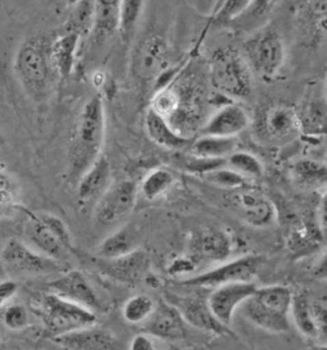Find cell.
I'll use <instances>...</instances> for the list:
<instances>
[{"label": "cell", "mask_w": 327, "mask_h": 350, "mask_svg": "<svg viewBox=\"0 0 327 350\" xmlns=\"http://www.w3.org/2000/svg\"><path fill=\"white\" fill-rule=\"evenodd\" d=\"M233 244L231 237L222 229L203 226L188 239V254L196 262L220 263L231 257Z\"/></svg>", "instance_id": "14"}, {"label": "cell", "mask_w": 327, "mask_h": 350, "mask_svg": "<svg viewBox=\"0 0 327 350\" xmlns=\"http://www.w3.org/2000/svg\"><path fill=\"white\" fill-rule=\"evenodd\" d=\"M66 1H67L68 5H70V7H72V5H75L76 3H78L79 0H66Z\"/></svg>", "instance_id": "52"}, {"label": "cell", "mask_w": 327, "mask_h": 350, "mask_svg": "<svg viewBox=\"0 0 327 350\" xmlns=\"http://www.w3.org/2000/svg\"><path fill=\"white\" fill-rule=\"evenodd\" d=\"M178 165L184 172L189 174L201 175L205 176L213 170L226 165V160H219V159H205L200 156L193 155L191 152L185 155H179L178 157Z\"/></svg>", "instance_id": "37"}, {"label": "cell", "mask_w": 327, "mask_h": 350, "mask_svg": "<svg viewBox=\"0 0 327 350\" xmlns=\"http://www.w3.org/2000/svg\"><path fill=\"white\" fill-rule=\"evenodd\" d=\"M226 166H229L234 172L243 175L248 180L260 179L263 175V164L261 163L260 159L247 151H234L228 159H226Z\"/></svg>", "instance_id": "36"}, {"label": "cell", "mask_w": 327, "mask_h": 350, "mask_svg": "<svg viewBox=\"0 0 327 350\" xmlns=\"http://www.w3.org/2000/svg\"><path fill=\"white\" fill-rule=\"evenodd\" d=\"M209 75L212 88L225 98L247 100L253 91L252 70L241 51L226 46L219 48L210 58Z\"/></svg>", "instance_id": "5"}, {"label": "cell", "mask_w": 327, "mask_h": 350, "mask_svg": "<svg viewBox=\"0 0 327 350\" xmlns=\"http://www.w3.org/2000/svg\"><path fill=\"white\" fill-rule=\"evenodd\" d=\"M138 248L137 234L128 226H122L109 234L105 239L99 244L96 256L99 258H116Z\"/></svg>", "instance_id": "26"}, {"label": "cell", "mask_w": 327, "mask_h": 350, "mask_svg": "<svg viewBox=\"0 0 327 350\" xmlns=\"http://www.w3.org/2000/svg\"><path fill=\"white\" fill-rule=\"evenodd\" d=\"M222 1H224V0H222V1H220V4H222ZM220 4H219V7H220ZM219 7H218V8H219ZM218 8H216V10H218Z\"/></svg>", "instance_id": "53"}, {"label": "cell", "mask_w": 327, "mask_h": 350, "mask_svg": "<svg viewBox=\"0 0 327 350\" xmlns=\"http://www.w3.org/2000/svg\"><path fill=\"white\" fill-rule=\"evenodd\" d=\"M175 185V176L169 169L156 167L148 172L138 187L147 201H156L166 195Z\"/></svg>", "instance_id": "30"}, {"label": "cell", "mask_w": 327, "mask_h": 350, "mask_svg": "<svg viewBox=\"0 0 327 350\" xmlns=\"http://www.w3.org/2000/svg\"><path fill=\"white\" fill-rule=\"evenodd\" d=\"M303 350H327V345H321V344H316V345H312L309 348H306Z\"/></svg>", "instance_id": "50"}, {"label": "cell", "mask_w": 327, "mask_h": 350, "mask_svg": "<svg viewBox=\"0 0 327 350\" xmlns=\"http://www.w3.org/2000/svg\"><path fill=\"white\" fill-rule=\"evenodd\" d=\"M157 301L147 294H135L123 304L122 316L127 323L144 325L154 314Z\"/></svg>", "instance_id": "32"}, {"label": "cell", "mask_w": 327, "mask_h": 350, "mask_svg": "<svg viewBox=\"0 0 327 350\" xmlns=\"http://www.w3.org/2000/svg\"><path fill=\"white\" fill-rule=\"evenodd\" d=\"M265 258L260 254H244L233 260H225L212 269L183 279L182 284L192 288L213 289L231 282H253Z\"/></svg>", "instance_id": "9"}, {"label": "cell", "mask_w": 327, "mask_h": 350, "mask_svg": "<svg viewBox=\"0 0 327 350\" xmlns=\"http://www.w3.org/2000/svg\"><path fill=\"white\" fill-rule=\"evenodd\" d=\"M150 256L138 248L116 258L97 257L96 261L97 269L101 275L127 286H135L144 282L150 271Z\"/></svg>", "instance_id": "13"}, {"label": "cell", "mask_w": 327, "mask_h": 350, "mask_svg": "<svg viewBox=\"0 0 327 350\" xmlns=\"http://www.w3.org/2000/svg\"><path fill=\"white\" fill-rule=\"evenodd\" d=\"M250 124L248 111L238 103H229L219 107L206 120L201 129L203 136L237 137Z\"/></svg>", "instance_id": "18"}, {"label": "cell", "mask_w": 327, "mask_h": 350, "mask_svg": "<svg viewBox=\"0 0 327 350\" xmlns=\"http://www.w3.org/2000/svg\"><path fill=\"white\" fill-rule=\"evenodd\" d=\"M50 44L47 36L32 35L22 41L13 62L21 86L35 101L48 98L57 76L50 57Z\"/></svg>", "instance_id": "2"}, {"label": "cell", "mask_w": 327, "mask_h": 350, "mask_svg": "<svg viewBox=\"0 0 327 350\" xmlns=\"http://www.w3.org/2000/svg\"><path fill=\"white\" fill-rule=\"evenodd\" d=\"M49 291L60 298L77 303L92 312L101 311L103 304L92 284L78 270H69L48 284Z\"/></svg>", "instance_id": "16"}, {"label": "cell", "mask_w": 327, "mask_h": 350, "mask_svg": "<svg viewBox=\"0 0 327 350\" xmlns=\"http://www.w3.org/2000/svg\"><path fill=\"white\" fill-rule=\"evenodd\" d=\"M113 183V172L110 163L103 155L94 165L81 176L76 185L77 198L82 206H94Z\"/></svg>", "instance_id": "20"}, {"label": "cell", "mask_w": 327, "mask_h": 350, "mask_svg": "<svg viewBox=\"0 0 327 350\" xmlns=\"http://www.w3.org/2000/svg\"><path fill=\"white\" fill-rule=\"evenodd\" d=\"M262 132L271 141H291L303 133L298 110L278 104L270 107L262 118Z\"/></svg>", "instance_id": "17"}, {"label": "cell", "mask_w": 327, "mask_h": 350, "mask_svg": "<svg viewBox=\"0 0 327 350\" xmlns=\"http://www.w3.org/2000/svg\"><path fill=\"white\" fill-rule=\"evenodd\" d=\"M138 185L131 179L113 182L105 193L94 206V221L99 228H116L133 213Z\"/></svg>", "instance_id": "10"}, {"label": "cell", "mask_w": 327, "mask_h": 350, "mask_svg": "<svg viewBox=\"0 0 327 350\" xmlns=\"http://www.w3.org/2000/svg\"><path fill=\"white\" fill-rule=\"evenodd\" d=\"M311 10L318 20L327 21V0H312Z\"/></svg>", "instance_id": "48"}, {"label": "cell", "mask_w": 327, "mask_h": 350, "mask_svg": "<svg viewBox=\"0 0 327 350\" xmlns=\"http://www.w3.org/2000/svg\"><path fill=\"white\" fill-rule=\"evenodd\" d=\"M211 185H218L224 189H243L248 187V179L234 172L229 166L224 165L203 176Z\"/></svg>", "instance_id": "39"}, {"label": "cell", "mask_w": 327, "mask_h": 350, "mask_svg": "<svg viewBox=\"0 0 327 350\" xmlns=\"http://www.w3.org/2000/svg\"><path fill=\"white\" fill-rule=\"evenodd\" d=\"M293 293L285 285L259 286L241 306V313L262 330L271 334H288L293 326L290 320Z\"/></svg>", "instance_id": "3"}, {"label": "cell", "mask_w": 327, "mask_h": 350, "mask_svg": "<svg viewBox=\"0 0 327 350\" xmlns=\"http://www.w3.org/2000/svg\"><path fill=\"white\" fill-rule=\"evenodd\" d=\"M95 22L94 0H79L72 5V13L66 25V31L76 32L82 39L92 33Z\"/></svg>", "instance_id": "33"}, {"label": "cell", "mask_w": 327, "mask_h": 350, "mask_svg": "<svg viewBox=\"0 0 327 350\" xmlns=\"http://www.w3.org/2000/svg\"><path fill=\"white\" fill-rule=\"evenodd\" d=\"M82 38L70 31H64V33L51 41L50 44V57L53 68L57 76L62 78L70 77L77 63L78 49Z\"/></svg>", "instance_id": "24"}, {"label": "cell", "mask_w": 327, "mask_h": 350, "mask_svg": "<svg viewBox=\"0 0 327 350\" xmlns=\"http://www.w3.org/2000/svg\"><path fill=\"white\" fill-rule=\"evenodd\" d=\"M272 1L274 0H252L248 10H246V13L250 12L252 16H256V17L262 16L270 10Z\"/></svg>", "instance_id": "47"}, {"label": "cell", "mask_w": 327, "mask_h": 350, "mask_svg": "<svg viewBox=\"0 0 327 350\" xmlns=\"http://www.w3.org/2000/svg\"><path fill=\"white\" fill-rule=\"evenodd\" d=\"M165 301L172 304L184 322L197 330L209 332L219 336H235L231 327L219 321L209 306L207 297L201 294H176L173 292L165 293Z\"/></svg>", "instance_id": "12"}, {"label": "cell", "mask_w": 327, "mask_h": 350, "mask_svg": "<svg viewBox=\"0 0 327 350\" xmlns=\"http://www.w3.org/2000/svg\"><path fill=\"white\" fill-rule=\"evenodd\" d=\"M312 310L316 331L315 340L321 345H327V306L322 301H312Z\"/></svg>", "instance_id": "43"}, {"label": "cell", "mask_w": 327, "mask_h": 350, "mask_svg": "<svg viewBox=\"0 0 327 350\" xmlns=\"http://www.w3.org/2000/svg\"><path fill=\"white\" fill-rule=\"evenodd\" d=\"M252 0H224L215 10V17L220 22H231L238 18L248 10Z\"/></svg>", "instance_id": "41"}, {"label": "cell", "mask_w": 327, "mask_h": 350, "mask_svg": "<svg viewBox=\"0 0 327 350\" xmlns=\"http://www.w3.org/2000/svg\"><path fill=\"white\" fill-rule=\"evenodd\" d=\"M170 49L160 33H147L135 44L131 55V75L141 85H154L169 69Z\"/></svg>", "instance_id": "8"}, {"label": "cell", "mask_w": 327, "mask_h": 350, "mask_svg": "<svg viewBox=\"0 0 327 350\" xmlns=\"http://www.w3.org/2000/svg\"><path fill=\"white\" fill-rule=\"evenodd\" d=\"M312 301L313 299L308 297L307 293H293L290 320L303 336L315 340L316 331H315V321H313Z\"/></svg>", "instance_id": "29"}, {"label": "cell", "mask_w": 327, "mask_h": 350, "mask_svg": "<svg viewBox=\"0 0 327 350\" xmlns=\"http://www.w3.org/2000/svg\"><path fill=\"white\" fill-rule=\"evenodd\" d=\"M22 241L41 254L64 265L75 252L73 238L67 225L50 213H29Z\"/></svg>", "instance_id": "4"}, {"label": "cell", "mask_w": 327, "mask_h": 350, "mask_svg": "<svg viewBox=\"0 0 327 350\" xmlns=\"http://www.w3.org/2000/svg\"><path fill=\"white\" fill-rule=\"evenodd\" d=\"M325 161L327 163V152H326V157H325Z\"/></svg>", "instance_id": "54"}, {"label": "cell", "mask_w": 327, "mask_h": 350, "mask_svg": "<svg viewBox=\"0 0 327 350\" xmlns=\"http://www.w3.org/2000/svg\"><path fill=\"white\" fill-rule=\"evenodd\" d=\"M105 133V105L103 96L96 94L82 107L68 148L67 176L70 185H77L81 176L103 156Z\"/></svg>", "instance_id": "1"}, {"label": "cell", "mask_w": 327, "mask_h": 350, "mask_svg": "<svg viewBox=\"0 0 327 350\" xmlns=\"http://www.w3.org/2000/svg\"><path fill=\"white\" fill-rule=\"evenodd\" d=\"M299 111V110H298ZM303 132L324 133L327 131L326 100H312L304 110L299 111Z\"/></svg>", "instance_id": "35"}, {"label": "cell", "mask_w": 327, "mask_h": 350, "mask_svg": "<svg viewBox=\"0 0 327 350\" xmlns=\"http://www.w3.org/2000/svg\"><path fill=\"white\" fill-rule=\"evenodd\" d=\"M21 207L20 185L7 170L0 167V217L10 219Z\"/></svg>", "instance_id": "31"}, {"label": "cell", "mask_w": 327, "mask_h": 350, "mask_svg": "<svg viewBox=\"0 0 327 350\" xmlns=\"http://www.w3.org/2000/svg\"><path fill=\"white\" fill-rule=\"evenodd\" d=\"M129 350H156L154 338L142 331L131 340Z\"/></svg>", "instance_id": "45"}, {"label": "cell", "mask_w": 327, "mask_h": 350, "mask_svg": "<svg viewBox=\"0 0 327 350\" xmlns=\"http://www.w3.org/2000/svg\"><path fill=\"white\" fill-rule=\"evenodd\" d=\"M120 1L122 0H94L95 22L91 35L96 39H106L118 32Z\"/></svg>", "instance_id": "28"}, {"label": "cell", "mask_w": 327, "mask_h": 350, "mask_svg": "<svg viewBox=\"0 0 327 350\" xmlns=\"http://www.w3.org/2000/svg\"><path fill=\"white\" fill-rule=\"evenodd\" d=\"M146 0H122L119 8L118 32L122 39L128 41L135 35V29L142 18Z\"/></svg>", "instance_id": "34"}, {"label": "cell", "mask_w": 327, "mask_h": 350, "mask_svg": "<svg viewBox=\"0 0 327 350\" xmlns=\"http://www.w3.org/2000/svg\"><path fill=\"white\" fill-rule=\"evenodd\" d=\"M198 267H200V265L196 262L188 253H184V254L174 257L173 260L170 261L168 266V273L173 278L187 279V278H191L193 275H196Z\"/></svg>", "instance_id": "42"}, {"label": "cell", "mask_w": 327, "mask_h": 350, "mask_svg": "<svg viewBox=\"0 0 327 350\" xmlns=\"http://www.w3.org/2000/svg\"><path fill=\"white\" fill-rule=\"evenodd\" d=\"M312 275L315 279L321 282H327V250L322 253V256L315 263L312 269Z\"/></svg>", "instance_id": "46"}, {"label": "cell", "mask_w": 327, "mask_h": 350, "mask_svg": "<svg viewBox=\"0 0 327 350\" xmlns=\"http://www.w3.org/2000/svg\"><path fill=\"white\" fill-rule=\"evenodd\" d=\"M41 319L51 339L96 325L97 314L77 303L49 293L41 301Z\"/></svg>", "instance_id": "7"}, {"label": "cell", "mask_w": 327, "mask_h": 350, "mask_svg": "<svg viewBox=\"0 0 327 350\" xmlns=\"http://www.w3.org/2000/svg\"><path fill=\"white\" fill-rule=\"evenodd\" d=\"M0 261L12 275L44 276L63 271L64 263L51 260L18 238H10L0 250Z\"/></svg>", "instance_id": "11"}, {"label": "cell", "mask_w": 327, "mask_h": 350, "mask_svg": "<svg viewBox=\"0 0 327 350\" xmlns=\"http://www.w3.org/2000/svg\"><path fill=\"white\" fill-rule=\"evenodd\" d=\"M144 132L155 145L163 147L169 151H185L189 150L192 139L182 135L170 120L157 114L151 107L144 113Z\"/></svg>", "instance_id": "21"}, {"label": "cell", "mask_w": 327, "mask_h": 350, "mask_svg": "<svg viewBox=\"0 0 327 350\" xmlns=\"http://www.w3.org/2000/svg\"><path fill=\"white\" fill-rule=\"evenodd\" d=\"M1 321L10 330H23L29 325V310L20 303H10L1 310Z\"/></svg>", "instance_id": "40"}, {"label": "cell", "mask_w": 327, "mask_h": 350, "mask_svg": "<svg viewBox=\"0 0 327 350\" xmlns=\"http://www.w3.org/2000/svg\"><path fill=\"white\" fill-rule=\"evenodd\" d=\"M237 138L235 137L201 136L193 141L189 147V152L193 155L205 159H219L226 160L229 156L237 151Z\"/></svg>", "instance_id": "27"}, {"label": "cell", "mask_w": 327, "mask_h": 350, "mask_svg": "<svg viewBox=\"0 0 327 350\" xmlns=\"http://www.w3.org/2000/svg\"><path fill=\"white\" fill-rule=\"evenodd\" d=\"M66 350H118V339L96 325L72 331L53 339Z\"/></svg>", "instance_id": "22"}, {"label": "cell", "mask_w": 327, "mask_h": 350, "mask_svg": "<svg viewBox=\"0 0 327 350\" xmlns=\"http://www.w3.org/2000/svg\"><path fill=\"white\" fill-rule=\"evenodd\" d=\"M18 282L14 280H3L0 282V311L10 304V301L14 298V295L18 292Z\"/></svg>", "instance_id": "44"}, {"label": "cell", "mask_w": 327, "mask_h": 350, "mask_svg": "<svg viewBox=\"0 0 327 350\" xmlns=\"http://www.w3.org/2000/svg\"><path fill=\"white\" fill-rule=\"evenodd\" d=\"M291 179L303 191H324L327 187V163L299 159L291 165Z\"/></svg>", "instance_id": "25"}, {"label": "cell", "mask_w": 327, "mask_h": 350, "mask_svg": "<svg viewBox=\"0 0 327 350\" xmlns=\"http://www.w3.org/2000/svg\"><path fill=\"white\" fill-rule=\"evenodd\" d=\"M319 221L324 229H327V187L322 191V198L319 204Z\"/></svg>", "instance_id": "49"}, {"label": "cell", "mask_w": 327, "mask_h": 350, "mask_svg": "<svg viewBox=\"0 0 327 350\" xmlns=\"http://www.w3.org/2000/svg\"><path fill=\"white\" fill-rule=\"evenodd\" d=\"M235 196V207L238 214L247 224L254 228H266L274 223L276 211L265 196L246 188Z\"/></svg>", "instance_id": "23"}, {"label": "cell", "mask_w": 327, "mask_h": 350, "mask_svg": "<svg viewBox=\"0 0 327 350\" xmlns=\"http://www.w3.org/2000/svg\"><path fill=\"white\" fill-rule=\"evenodd\" d=\"M241 51L252 73L266 81L279 76L287 58L284 40L272 27L253 32L244 41Z\"/></svg>", "instance_id": "6"}, {"label": "cell", "mask_w": 327, "mask_h": 350, "mask_svg": "<svg viewBox=\"0 0 327 350\" xmlns=\"http://www.w3.org/2000/svg\"><path fill=\"white\" fill-rule=\"evenodd\" d=\"M257 288L254 282H231L216 286L207 297L210 310L222 325L231 327L235 312L241 310Z\"/></svg>", "instance_id": "15"}, {"label": "cell", "mask_w": 327, "mask_h": 350, "mask_svg": "<svg viewBox=\"0 0 327 350\" xmlns=\"http://www.w3.org/2000/svg\"><path fill=\"white\" fill-rule=\"evenodd\" d=\"M209 3H210V5H211L212 8H213V12L216 10V8L219 7V4H220V1L222 0H207Z\"/></svg>", "instance_id": "51"}, {"label": "cell", "mask_w": 327, "mask_h": 350, "mask_svg": "<svg viewBox=\"0 0 327 350\" xmlns=\"http://www.w3.org/2000/svg\"><path fill=\"white\" fill-rule=\"evenodd\" d=\"M142 330L159 340H183L185 338V322L172 304L163 301L157 303L154 314L142 325Z\"/></svg>", "instance_id": "19"}, {"label": "cell", "mask_w": 327, "mask_h": 350, "mask_svg": "<svg viewBox=\"0 0 327 350\" xmlns=\"http://www.w3.org/2000/svg\"><path fill=\"white\" fill-rule=\"evenodd\" d=\"M179 94H176L172 88H161L156 90L153 101L148 107H151L165 119L170 120V118L179 110Z\"/></svg>", "instance_id": "38"}]
</instances>
